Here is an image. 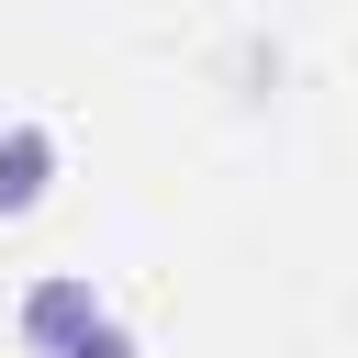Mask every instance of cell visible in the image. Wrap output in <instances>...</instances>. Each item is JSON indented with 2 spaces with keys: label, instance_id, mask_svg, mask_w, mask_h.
<instances>
[{
  "label": "cell",
  "instance_id": "obj_3",
  "mask_svg": "<svg viewBox=\"0 0 358 358\" xmlns=\"http://www.w3.org/2000/svg\"><path fill=\"white\" fill-rule=\"evenodd\" d=\"M56 358H134V336H123V324H78Z\"/></svg>",
  "mask_w": 358,
  "mask_h": 358
},
{
  "label": "cell",
  "instance_id": "obj_1",
  "mask_svg": "<svg viewBox=\"0 0 358 358\" xmlns=\"http://www.w3.org/2000/svg\"><path fill=\"white\" fill-rule=\"evenodd\" d=\"M78 324H101V291H90V280H34V302H22V336L56 358Z\"/></svg>",
  "mask_w": 358,
  "mask_h": 358
},
{
  "label": "cell",
  "instance_id": "obj_2",
  "mask_svg": "<svg viewBox=\"0 0 358 358\" xmlns=\"http://www.w3.org/2000/svg\"><path fill=\"white\" fill-rule=\"evenodd\" d=\"M45 179H56V134H45V123H11V134H0V213H34Z\"/></svg>",
  "mask_w": 358,
  "mask_h": 358
}]
</instances>
